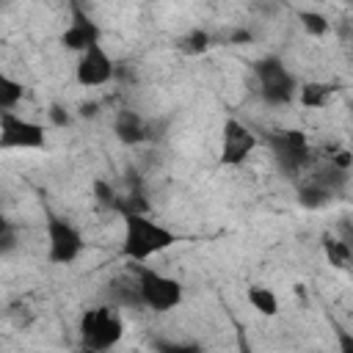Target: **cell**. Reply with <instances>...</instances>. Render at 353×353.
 <instances>
[{
  "label": "cell",
  "instance_id": "1",
  "mask_svg": "<svg viewBox=\"0 0 353 353\" xmlns=\"http://www.w3.org/2000/svg\"><path fill=\"white\" fill-rule=\"evenodd\" d=\"M176 243H179V234L168 223H163L146 212L124 215V232H121V256L124 259L143 265L152 256L174 248Z\"/></svg>",
  "mask_w": 353,
  "mask_h": 353
},
{
  "label": "cell",
  "instance_id": "2",
  "mask_svg": "<svg viewBox=\"0 0 353 353\" xmlns=\"http://www.w3.org/2000/svg\"><path fill=\"white\" fill-rule=\"evenodd\" d=\"M80 347L88 353H108L124 336V320L113 306H91L77 320Z\"/></svg>",
  "mask_w": 353,
  "mask_h": 353
},
{
  "label": "cell",
  "instance_id": "3",
  "mask_svg": "<svg viewBox=\"0 0 353 353\" xmlns=\"http://www.w3.org/2000/svg\"><path fill=\"white\" fill-rule=\"evenodd\" d=\"M254 80H256V91H259L262 102H268L273 108H284L298 99L301 83L279 55L259 58L254 63Z\"/></svg>",
  "mask_w": 353,
  "mask_h": 353
},
{
  "label": "cell",
  "instance_id": "4",
  "mask_svg": "<svg viewBox=\"0 0 353 353\" xmlns=\"http://www.w3.org/2000/svg\"><path fill=\"white\" fill-rule=\"evenodd\" d=\"M135 292H138L141 306H146L154 314H168L185 301V287H182L179 279H174V276H168L163 270L146 268V265L138 268Z\"/></svg>",
  "mask_w": 353,
  "mask_h": 353
},
{
  "label": "cell",
  "instance_id": "5",
  "mask_svg": "<svg viewBox=\"0 0 353 353\" xmlns=\"http://www.w3.org/2000/svg\"><path fill=\"white\" fill-rule=\"evenodd\" d=\"M44 240H47V259L61 268L77 262L85 248L83 232L69 218L55 215V212H50L44 221Z\"/></svg>",
  "mask_w": 353,
  "mask_h": 353
},
{
  "label": "cell",
  "instance_id": "6",
  "mask_svg": "<svg viewBox=\"0 0 353 353\" xmlns=\"http://www.w3.org/2000/svg\"><path fill=\"white\" fill-rule=\"evenodd\" d=\"M47 146L44 124L22 113H0V149L3 152H39Z\"/></svg>",
  "mask_w": 353,
  "mask_h": 353
},
{
  "label": "cell",
  "instance_id": "7",
  "mask_svg": "<svg viewBox=\"0 0 353 353\" xmlns=\"http://www.w3.org/2000/svg\"><path fill=\"white\" fill-rule=\"evenodd\" d=\"M256 146H259L256 132H254L248 124H243L240 119L229 116V119L223 121V127H221L218 163H221L223 168H237V165H243V163L256 152Z\"/></svg>",
  "mask_w": 353,
  "mask_h": 353
},
{
  "label": "cell",
  "instance_id": "8",
  "mask_svg": "<svg viewBox=\"0 0 353 353\" xmlns=\"http://www.w3.org/2000/svg\"><path fill=\"white\" fill-rule=\"evenodd\" d=\"M273 160L281 165V171H301L306 163H309V154H312V143L306 138L303 130H295V127H287V130H276L265 138Z\"/></svg>",
  "mask_w": 353,
  "mask_h": 353
},
{
  "label": "cell",
  "instance_id": "9",
  "mask_svg": "<svg viewBox=\"0 0 353 353\" xmlns=\"http://www.w3.org/2000/svg\"><path fill=\"white\" fill-rule=\"evenodd\" d=\"M113 74H116V61L102 41L80 52L74 61V80L83 88H102L113 80Z\"/></svg>",
  "mask_w": 353,
  "mask_h": 353
},
{
  "label": "cell",
  "instance_id": "10",
  "mask_svg": "<svg viewBox=\"0 0 353 353\" xmlns=\"http://www.w3.org/2000/svg\"><path fill=\"white\" fill-rule=\"evenodd\" d=\"M72 17H69V25L63 28V33H61V44L66 47V50H72V52H85L88 47H94V44H99L102 41V28L97 25V19L83 8V6H77V3H72Z\"/></svg>",
  "mask_w": 353,
  "mask_h": 353
},
{
  "label": "cell",
  "instance_id": "11",
  "mask_svg": "<svg viewBox=\"0 0 353 353\" xmlns=\"http://www.w3.org/2000/svg\"><path fill=\"white\" fill-rule=\"evenodd\" d=\"M336 97V85L328 83V80H309V83H301L298 88V102L309 110H323L334 102Z\"/></svg>",
  "mask_w": 353,
  "mask_h": 353
},
{
  "label": "cell",
  "instance_id": "12",
  "mask_svg": "<svg viewBox=\"0 0 353 353\" xmlns=\"http://www.w3.org/2000/svg\"><path fill=\"white\" fill-rule=\"evenodd\" d=\"M245 301H248V306H251L256 314H262V317H276L279 309H281V301H279L276 290L268 287V284H259V281L245 290Z\"/></svg>",
  "mask_w": 353,
  "mask_h": 353
},
{
  "label": "cell",
  "instance_id": "13",
  "mask_svg": "<svg viewBox=\"0 0 353 353\" xmlns=\"http://www.w3.org/2000/svg\"><path fill=\"white\" fill-rule=\"evenodd\" d=\"M113 130H116V138H119L121 143H141V141L149 135V132H146V121H143L138 113H132V110H121V113L116 116Z\"/></svg>",
  "mask_w": 353,
  "mask_h": 353
},
{
  "label": "cell",
  "instance_id": "14",
  "mask_svg": "<svg viewBox=\"0 0 353 353\" xmlns=\"http://www.w3.org/2000/svg\"><path fill=\"white\" fill-rule=\"evenodd\" d=\"M22 99H25L22 80L11 77L8 72H0V113H17Z\"/></svg>",
  "mask_w": 353,
  "mask_h": 353
},
{
  "label": "cell",
  "instance_id": "15",
  "mask_svg": "<svg viewBox=\"0 0 353 353\" xmlns=\"http://www.w3.org/2000/svg\"><path fill=\"white\" fill-rule=\"evenodd\" d=\"M323 251H325V256H328V262H331L334 268L350 270V265H353V248H350L347 240L325 237V240H323Z\"/></svg>",
  "mask_w": 353,
  "mask_h": 353
},
{
  "label": "cell",
  "instance_id": "16",
  "mask_svg": "<svg viewBox=\"0 0 353 353\" xmlns=\"http://www.w3.org/2000/svg\"><path fill=\"white\" fill-rule=\"evenodd\" d=\"M331 196H334V190H331L328 185H323L320 179H312L309 185H303V188L298 190L301 204L309 207V210H320V207H325V204L331 201Z\"/></svg>",
  "mask_w": 353,
  "mask_h": 353
},
{
  "label": "cell",
  "instance_id": "17",
  "mask_svg": "<svg viewBox=\"0 0 353 353\" xmlns=\"http://www.w3.org/2000/svg\"><path fill=\"white\" fill-rule=\"evenodd\" d=\"M298 19H301L303 33H309V36H325V33L331 30V22H328V17H325L323 11L301 8V11H298Z\"/></svg>",
  "mask_w": 353,
  "mask_h": 353
},
{
  "label": "cell",
  "instance_id": "18",
  "mask_svg": "<svg viewBox=\"0 0 353 353\" xmlns=\"http://www.w3.org/2000/svg\"><path fill=\"white\" fill-rule=\"evenodd\" d=\"M157 353H201V345L188 339H171V342H157Z\"/></svg>",
  "mask_w": 353,
  "mask_h": 353
},
{
  "label": "cell",
  "instance_id": "19",
  "mask_svg": "<svg viewBox=\"0 0 353 353\" xmlns=\"http://www.w3.org/2000/svg\"><path fill=\"white\" fill-rule=\"evenodd\" d=\"M336 353H353V331L336 325Z\"/></svg>",
  "mask_w": 353,
  "mask_h": 353
},
{
  "label": "cell",
  "instance_id": "20",
  "mask_svg": "<svg viewBox=\"0 0 353 353\" xmlns=\"http://www.w3.org/2000/svg\"><path fill=\"white\" fill-rule=\"evenodd\" d=\"M345 234H347L345 240H347V243H350V248H353V226H345ZM350 273H353V265H350Z\"/></svg>",
  "mask_w": 353,
  "mask_h": 353
},
{
  "label": "cell",
  "instance_id": "21",
  "mask_svg": "<svg viewBox=\"0 0 353 353\" xmlns=\"http://www.w3.org/2000/svg\"><path fill=\"white\" fill-rule=\"evenodd\" d=\"M350 124H353V108H350Z\"/></svg>",
  "mask_w": 353,
  "mask_h": 353
}]
</instances>
